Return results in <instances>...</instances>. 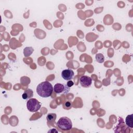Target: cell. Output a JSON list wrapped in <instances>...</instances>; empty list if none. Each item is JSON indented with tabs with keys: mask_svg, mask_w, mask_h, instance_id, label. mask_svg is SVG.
<instances>
[{
	"mask_svg": "<svg viewBox=\"0 0 133 133\" xmlns=\"http://www.w3.org/2000/svg\"><path fill=\"white\" fill-rule=\"evenodd\" d=\"M54 91V87L48 81L40 83L37 87V93L41 97L47 98L50 97Z\"/></svg>",
	"mask_w": 133,
	"mask_h": 133,
	"instance_id": "1",
	"label": "cell"
},
{
	"mask_svg": "<svg viewBox=\"0 0 133 133\" xmlns=\"http://www.w3.org/2000/svg\"><path fill=\"white\" fill-rule=\"evenodd\" d=\"M74 75L73 71L71 69L64 70L61 72V76L66 81H70L73 79Z\"/></svg>",
	"mask_w": 133,
	"mask_h": 133,
	"instance_id": "6",
	"label": "cell"
},
{
	"mask_svg": "<svg viewBox=\"0 0 133 133\" xmlns=\"http://www.w3.org/2000/svg\"><path fill=\"white\" fill-rule=\"evenodd\" d=\"M67 85L68 87H71V86H72L74 85V83H73V81H72L71 80H70L67 82Z\"/></svg>",
	"mask_w": 133,
	"mask_h": 133,
	"instance_id": "21",
	"label": "cell"
},
{
	"mask_svg": "<svg viewBox=\"0 0 133 133\" xmlns=\"http://www.w3.org/2000/svg\"><path fill=\"white\" fill-rule=\"evenodd\" d=\"M126 124L131 128H133V114L128 115L126 116L125 119Z\"/></svg>",
	"mask_w": 133,
	"mask_h": 133,
	"instance_id": "8",
	"label": "cell"
},
{
	"mask_svg": "<svg viewBox=\"0 0 133 133\" xmlns=\"http://www.w3.org/2000/svg\"><path fill=\"white\" fill-rule=\"evenodd\" d=\"M27 107L31 112H36L41 107V103L35 98H31L27 102Z\"/></svg>",
	"mask_w": 133,
	"mask_h": 133,
	"instance_id": "3",
	"label": "cell"
},
{
	"mask_svg": "<svg viewBox=\"0 0 133 133\" xmlns=\"http://www.w3.org/2000/svg\"><path fill=\"white\" fill-rule=\"evenodd\" d=\"M58 127L63 131H69L72 128L71 120L67 117H61L57 123Z\"/></svg>",
	"mask_w": 133,
	"mask_h": 133,
	"instance_id": "2",
	"label": "cell"
},
{
	"mask_svg": "<svg viewBox=\"0 0 133 133\" xmlns=\"http://www.w3.org/2000/svg\"><path fill=\"white\" fill-rule=\"evenodd\" d=\"M41 62H42V66H44L45 64V63H46V59H45V58L44 57H40L38 59V63L39 64L40 63H41Z\"/></svg>",
	"mask_w": 133,
	"mask_h": 133,
	"instance_id": "15",
	"label": "cell"
},
{
	"mask_svg": "<svg viewBox=\"0 0 133 133\" xmlns=\"http://www.w3.org/2000/svg\"><path fill=\"white\" fill-rule=\"evenodd\" d=\"M33 96V92L31 89H25L24 93L22 94V97L25 100H28L31 99Z\"/></svg>",
	"mask_w": 133,
	"mask_h": 133,
	"instance_id": "7",
	"label": "cell"
},
{
	"mask_svg": "<svg viewBox=\"0 0 133 133\" xmlns=\"http://www.w3.org/2000/svg\"><path fill=\"white\" fill-rule=\"evenodd\" d=\"M63 108L66 110H70L72 108V102L70 100H67L63 105Z\"/></svg>",
	"mask_w": 133,
	"mask_h": 133,
	"instance_id": "13",
	"label": "cell"
},
{
	"mask_svg": "<svg viewBox=\"0 0 133 133\" xmlns=\"http://www.w3.org/2000/svg\"><path fill=\"white\" fill-rule=\"evenodd\" d=\"M92 79L89 76H82L80 79V84L84 88H88L92 85Z\"/></svg>",
	"mask_w": 133,
	"mask_h": 133,
	"instance_id": "5",
	"label": "cell"
},
{
	"mask_svg": "<svg viewBox=\"0 0 133 133\" xmlns=\"http://www.w3.org/2000/svg\"><path fill=\"white\" fill-rule=\"evenodd\" d=\"M20 82L24 85H28L30 83V79L27 76H22L20 78Z\"/></svg>",
	"mask_w": 133,
	"mask_h": 133,
	"instance_id": "12",
	"label": "cell"
},
{
	"mask_svg": "<svg viewBox=\"0 0 133 133\" xmlns=\"http://www.w3.org/2000/svg\"><path fill=\"white\" fill-rule=\"evenodd\" d=\"M113 62L111 61H107L106 62L105 64V66L106 67H111L112 66H113Z\"/></svg>",
	"mask_w": 133,
	"mask_h": 133,
	"instance_id": "17",
	"label": "cell"
},
{
	"mask_svg": "<svg viewBox=\"0 0 133 133\" xmlns=\"http://www.w3.org/2000/svg\"><path fill=\"white\" fill-rule=\"evenodd\" d=\"M93 2H94L93 1H85V3L86 4V5L88 6H90V5H92Z\"/></svg>",
	"mask_w": 133,
	"mask_h": 133,
	"instance_id": "23",
	"label": "cell"
},
{
	"mask_svg": "<svg viewBox=\"0 0 133 133\" xmlns=\"http://www.w3.org/2000/svg\"><path fill=\"white\" fill-rule=\"evenodd\" d=\"M94 24V21L93 19H88V20H87L85 22V25L87 27L92 26Z\"/></svg>",
	"mask_w": 133,
	"mask_h": 133,
	"instance_id": "14",
	"label": "cell"
},
{
	"mask_svg": "<svg viewBox=\"0 0 133 133\" xmlns=\"http://www.w3.org/2000/svg\"><path fill=\"white\" fill-rule=\"evenodd\" d=\"M77 5H79V7H77V8H78L77 9H83V8H84L85 7V6H84V4H83L82 3H78V4H77Z\"/></svg>",
	"mask_w": 133,
	"mask_h": 133,
	"instance_id": "22",
	"label": "cell"
},
{
	"mask_svg": "<svg viewBox=\"0 0 133 133\" xmlns=\"http://www.w3.org/2000/svg\"><path fill=\"white\" fill-rule=\"evenodd\" d=\"M112 43L110 41H106L104 43V46L105 47H110L111 46Z\"/></svg>",
	"mask_w": 133,
	"mask_h": 133,
	"instance_id": "18",
	"label": "cell"
},
{
	"mask_svg": "<svg viewBox=\"0 0 133 133\" xmlns=\"http://www.w3.org/2000/svg\"><path fill=\"white\" fill-rule=\"evenodd\" d=\"M57 115L56 113H49L47 115V120L48 122H55L56 119Z\"/></svg>",
	"mask_w": 133,
	"mask_h": 133,
	"instance_id": "11",
	"label": "cell"
},
{
	"mask_svg": "<svg viewBox=\"0 0 133 133\" xmlns=\"http://www.w3.org/2000/svg\"><path fill=\"white\" fill-rule=\"evenodd\" d=\"M95 58H96V60L98 63H103L105 61V57L103 56V55L101 53L96 54Z\"/></svg>",
	"mask_w": 133,
	"mask_h": 133,
	"instance_id": "10",
	"label": "cell"
},
{
	"mask_svg": "<svg viewBox=\"0 0 133 133\" xmlns=\"http://www.w3.org/2000/svg\"><path fill=\"white\" fill-rule=\"evenodd\" d=\"M128 44V43H127V42H126V41H124V42H123V47H124L125 48H128L127 46H126V44Z\"/></svg>",
	"mask_w": 133,
	"mask_h": 133,
	"instance_id": "24",
	"label": "cell"
},
{
	"mask_svg": "<svg viewBox=\"0 0 133 133\" xmlns=\"http://www.w3.org/2000/svg\"><path fill=\"white\" fill-rule=\"evenodd\" d=\"M113 55H114V51L112 49V48H110L108 50V56L111 58L113 56Z\"/></svg>",
	"mask_w": 133,
	"mask_h": 133,
	"instance_id": "16",
	"label": "cell"
},
{
	"mask_svg": "<svg viewBox=\"0 0 133 133\" xmlns=\"http://www.w3.org/2000/svg\"><path fill=\"white\" fill-rule=\"evenodd\" d=\"M77 36H78L80 38H84V33L81 31H77Z\"/></svg>",
	"mask_w": 133,
	"mask_h": 133,
	"instance_id": "20",
	"label": "cell"
},
{
	"mask_svg": "<svg viewBox=\"0 0 133 133\" xmlns=\"http://www.w3.org/2000/svg\"><path fill=\"white\" fill-rule=\"evenodd\" d=\"M95 46L98 47V48H101L102 47V45L101 41H97L95 43Z\"/></svg>",
	"mask_w": 133,
	"mask_h": 133,
	"instance_id": "19",
	"label": "cell"
},
{
	"mask_svg": "<svg viewBox=\"0 0 133 133\" xmlns=\"http://www.w3.org/2000/svg\"><path fill=\"white\" fill-rule=\"evenodd\" d=\"M70 89L67 86V84H63L60 83H57L55 84L54 87V90L56 94H67L70 91Z\"/></svg>",
	"mask_w": 133,
	"mask_h": 133,
	"instance_id": "4",
	"label": "cell"
},
{
	"mask_svg": "<svg viewBox=\"0 0 133 133\" xmlns=\"http://www.w3.org/2000/svg\"><path fill=\"white\" fill-rule=\"evenodd\" d=\"M34 51V49L32 47H25L24 50V54L25 57L30 56Z\"/></svg>",
	"mask_w": 133,
	"mask_h": 133,
	"instance_id": "9",
	"label": "cell"
}]
</instances>
